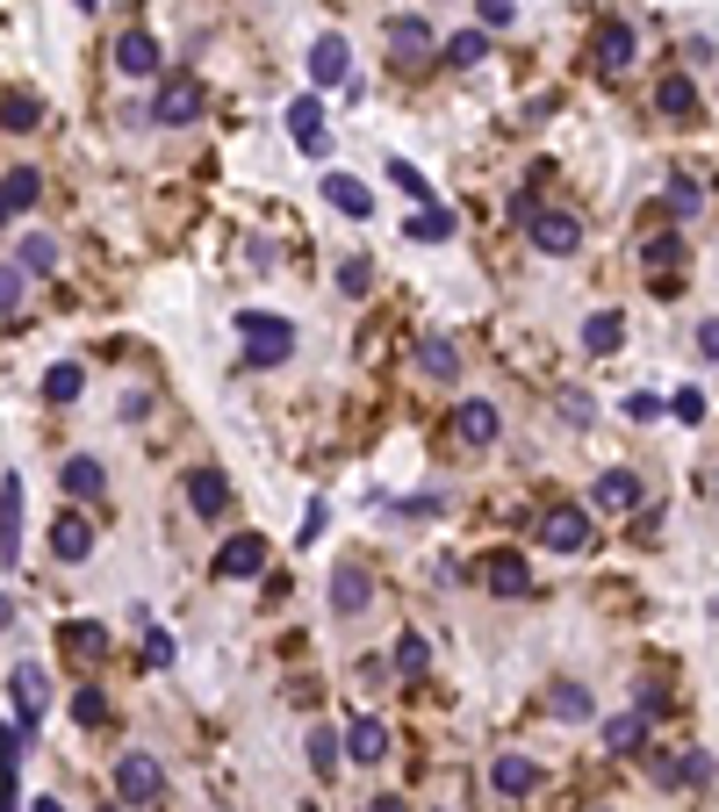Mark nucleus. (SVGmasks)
<instances>
[{"instance_id":"f03ea898","label":"nucleus","mask_w":719,"mask_h":812,"mask_svg":"<svg viewBox=\"0 0 719 812\" xmlns=\"http://www.w3.org/2000/svg\"><path fill=\"white\" fill-rule=\"evenodd\" d=\"M116 799H122V805H159V799H166V770L144 755V748L116 755Z\"/></svg>"},{"instance_id":"a211bd4d","label":"nucleus","mask_w":719,"mask_h":812,"mask_svg":"<svg viewBox=\"0 0 719 812\" xmlns=\"http://www.w3.org/2000/svg\"><path fill=\"white\" fill-rule=\"evenodd\" d=\"M489 784H497V799H526V791L540 784V770H532L526 755H497L489 762Z\"/></svg>"},{"instance_id":"e433bc0d","label":"nucleus","mask_w":719,"mask_h":812,"mask_svg":"<svg viewBox=\"0 0 719 812\" xmlns=\"http://www.w3.org/2000/svg\"><path fill=\"white\" fill-rule=\"evenodd\" d=\"M389 180H396V194H403V202H418V209H432V188H425V173H418V166H403V159H389Z\"/></svg>"},{"instance_id":"2eb2a0df","label":"nucleus","mask_w":719,"mask_h":812,"mask_svg":"<svg viewBox=\"0 0 719 812\" xmlns=\"http://www.w3.org/2000/svg\"><path fill=\"white\" fill-rule=\"evenodd\" d=\"M655 116H669V122H691V116H698V87H691V72H669V80L655 87Z\"/></svg>"},{"instance_id":"6e6d98bb","label":"nucleus","mask_w":719,"mask_h":812,"mask_svg":"<svg viewBox=\"0 0 719 812\" xmlns=\"http://www.w3.org/2000/svg\"><path fill=\"white\" fill-rule=\"evenodd\" d=\"M0 619H8V604H0Z\"/></svg>"},{"instance_id":"c03bdc74","label":"nucleus","mask_w":719,"mask_h":812,"mask_svg":"<svg viewBox=\"0 0 719 812\" xmlns=\"http://www.w3.org/2000/svg\"><path fill=\"white\" fill-rule=\"evenodd\" d=\"M476 14H482V29H511L518 22V0H476Z\"/></svg>"},{"instance_id":"7c9ffc66","label":"nucleus","mask_w":719,"mask_h":812,"mask_svg":"<svg viewBox=\"0 0 719 812\" xmlns=\"http://www.w3.org/2000/svg\"><path fill=\"white\" fill-rule=\"evenodd\" d=\"M439 51H447V66H482V58H489V29H461V37H447V43H439Z\"/></svg>"},{"instance_id":"cd10ccee","label":"nucleus","mask_w":719,"mask_h":812,"mask_svg":"<svg viewBox=\"0 0 719 812\" xmlns=\"http://www.w3.org/2000/svg\"><path fill=\"white\" fill-rule=\"evenodd\" d=\"M80 389H87V367L80 360H58L51 374H43V403H80Z\"/></svg>"},{"instance_id":"49530a36","label":"nucleus","mask_w":719,"mask_h":812,"mask_svg":"<svg viewBox=\"0 0 719 812\" xmlns=\"http://www.w3.org/2000/svg\"><path fill=\"white\" fill-rule=\"evenodd\" d=\"M626 418H640V424H648V418H662V395L633 389V395H626Z\"/></svg>"},{"instance_id":"f257e3e1","label":"nucleus","mask_w":719,"mask_h":812,"mask_svg":"<svg viewBox=\"0 0 719 812\" xmlns=\"http://www.w3.org/2000/svg\"><path fill=\"white\" fill-rule=\"evenodd\" d=\"M238 339H244V360L252 367H281L296 352V324L288 317H267V310H238Z\"/></svg>"},{"instance_id":"1a4fd4ad","label":"nucleus","mask_w":719,"mask_h":812,"mask_svg":"<svg viewBox=\"0 0 719 812\" xmlns=\"http://www.w3.org/2000/svg\"><path fill=\"white\" fill-rule=\"evenodd\" d=\"M14 554H22V474L0 482V569H14Z\"/></svg>"},{"instance_id":"f704fd0d","label":"nucleus","mask_w":719,"mask_h":812,"mask_svg":"<svg viewBox=\"0 0 719 812\" xmlns=\"http://www.w3.org/2000/svg\"><path fill=\"white\" fill-rule=\"evenodd\" d=\"M0 122H8V130H37V122H43V101H37V94H0Z\"/></svg>"},{"instance_id":"f8f14e48","label":"nucleus","mask_w":719,"mask_h":812,"mask_svg":"<svg viewBox=\"0 0 719 812\" xmlns=\"http://www.w3.org/2000/svg\"><path fill=\"white\" fill-rule=\"evenodd\" d=\"M8 698H14V712L37 726L43 719V698H51V683H43V669L37 662H14V676H8Z\"/></svg>"},{"instance_id":"79ce46f5","label":"nucleus","mask_w":719,"mask_h":812,"mask_svg":"<svg viewBox=\"0 0 719 812\" xmlns=\"http://www.w3.org/2000/svg\"><path fill=\"white\" fill-rule=\"evenodd\" d=\"M72 719H80V726H109V698H101V691H80V698H72Z\"/></svg>"},{"instance_id":"864d4df0","label":"nucleus","mask_w":719,"mask_h":812,"mask_svg":"<svg viewBox=\"0 0 719 812\" xmlns=\"http://www.w3.org/2000/svg\"><path fill=\"white\" fill-rule=\"evenodd\" d=\"M0 223H8V202H0Z\"/></svg>"},{"instance_id":"5fc2aeb1","label":"nucleus","mask_w":719,"mask_h":812,"mask_svg":"<svg viewBox=\"0 0 719 812\" xmlns=\"http://www.w3.org/2000/svg\"><path fill=\"white\" fill-rule=\"evenodd\" d=\"M80 8H94V0H80Z\"/></svg>"},{"instance_id":"6ab92c4d","label":"nucleus","mask_w":719,"mask_h":812,"mask_svg":"<svg viewBox=\"0 0 719 812\" xmlns=\"http://www.w3.org/2000/svg\"><path fill=\"white\" fill-rule=\"evenodd\" d=\"M288 130H296L302 151H324V101H317V94L288 101Z\"/></svg>"},{"instance_id":"412c9836","label":"nucleus","mask_w":719,"mask_h":812,"mask_svg":"<svg viewBox=\"0 0 719 812\" xmlns=\"http://www.w3.org/2000/svg\"><path fill=\"white\" fill-rule=\"evenodd\" d=\"M482 582H489V590H497V597H526V554H489L482 561Z\"/></svg>"},{"instance_id":"72a5a7b5","label":"nucleus","mask_w":719,"mask_h":812,"mask_svg":"<svg viewBox=\"0 0 719 812\" xmlns=\"http://www.w3.org/2000/svg\"><path fill=\"white\" fill-rule=\"evenodd\" d=\"M677 259H683V231H655L648 244H640V267H648V273L677 267Z\"/></svg>"},{"instance_id":"b1692460","label":"nucleus","mask_w":719,"mask_h":812,"mask_svg":"<svg viewBox=\"0 0 719 812\" xmlns=\"http://www.w3.org/2000/svg\"><path fill=\"white\" fill-rule=\"evenodd\" d=\"M14 770H22V733L0 726V812H22V799H14Z\"/></svg>"},{"instance_id":"4c0bfd02","label":"nucleus","mask_w":719,"mask_h":812,"mask_svg":"<svg viewBox=\"0 0 719 812\" xmlns=\"http://www.w3.org/2000/svg\"><path fill=\"white\" fill-rule=\"evenodd\" d=\"M662 202H669V217H698V209H706V188H698V180H669Z\"/></svg>"},{"instance_id":"5701e85b","label":"nucleus","mask_w":719,"mask_h":812,"mask_svg":"<svg viewBox=\"0 0 719 812\" xmlns=\"http://www.w3.org/2000/svg\"><path fill=\"white\" fill-rule=\"evenodd\" d=\"M37 194H43V173H37V166H14V173L0 180V202H8V217L37 209Z\"/></svg>"},{"instance_id":"473e14b6","label":"nucleus","mask_w":719,"mask_h":812,"mask_svg":"<svg viewBox=\"0 0 719 812\" xmlns=\"http://www.w3.org/2000/svg\"><path fill=\"white\" fill-rule=\"evenodd\" d=\"M389 662H396V676H425V669H432V648H425V633H403L389 648Z\"/></svg>"},{"instance_id":"ddd939ff","label":"nucleus","mask_w":719,"mask_h":812,"mask_svg":"<svg viewBox=\"0 0 719 812\" xmlns=\"http://www.w3.org/2000/svg\"><path fill=\"white\" fill-rule=\"evenodd\" d=\"M66 654H72L80 669H101V662H109V625L72 619V625H66Z\"/></svg>"},{"instance_id":"de8ad7c7","label":"nucleus","mask_w":719,"mask_h":812,"mask_svg":"<svg viewBox=\"0 0 719 812\" xmlns=\"http://www.w3.org/2000/svg\"><path fill=\"white\" fill-rule=\"evenodd\" d=\"M339 288H346V295H367V259H346V267H339Z\"/></svg>"},{"instance_id":"7ed1b4c3","label":"nucleus","mask_w":719,"mask_h":812,"mask_svg":"<svg viewBox=\"0 0 719 812\" xmlns=\"http://www.w3.org/2000/svg\"><path fill=\"white\" fill-rule=\"evenodd\" d=\"M590 58H598L605 80L633 72V58H640V29H633V22H598V37H590Z\"/></svg>"},{"instance_id":"aec40b11","label":"nucleus","mask_w":719,"mask_h":812,"mask_svg":"<svg viewBox=\"0 0 719 812\" xmlns=\"http://www.w3.org/2000/svg\"><path fill=\"white\" fill-rule=\"evenodd\" d=\"M590 497H598V511H633V503H640V474H626V468H605Z\"/></svg>"},{"instance_id":"3c124183","label":"nucleus","mask_w":719,"mask_h":812,"mask_svg":"<svg viewBox=\"0 0 719 812\" xmlns=\"http://www.w3.org/2000/svg\"><path fill=\"white\" fill-rule=\"evenodd\" d=\"M29 812H66V805H58V799H29Z\"/></svg>"},{"instance_id":"4468645a","label":"nucleus","mask_w":719,"mask_h":812,"mask_svg":"<svg viewBox=\"0 0 719 812\" xmlns=\"http://www.w3.org/2000/svg\"><path fill=\"white\" fill-rule=\"evenodd\" d=\"M310 80H317V87L353 80V51H346V37H317V51H310Z\"/></svg>"},{"instance_id":"a878e982","label":"nucleus","mask_w":719,"mask_h":812,"mask_svg":"<svg viewBox=\"0 0 719 812\" xmlns=\"http://www.w3.org/2000/svg\"><path fill=\"white\" fill-rule=\"evenodd\" d=\"M324 202L346 209V217H367V209H375V194H367L353 173H324Z\"/></svg>"},{"instance_id":"603ef678","label":"nucleus","mask_w":719,"mask_h":812,"mask_svg":"<svg viewBox=\"0 0 719 812\" xmlns=\"http://www.w3.org/2000/svg\"><path fill=\"white\" fill-rule=\"evenodd\" d=\"M375 812H403V799H375Z\"/></svg>"},{"instance_id":"a18cd8bd","label":"nucleus","mask_w":719,"mask_h":812,"mask_svg":"<svg viewBox=\"0 0 719 812\" xmlns=\"http://www.w3.org/2000/svg\"><path fill=\"white\" fill-rule=\"evenodd\" d=\"M22 310V267H0V317Z\"/></svg>"},{"instance_id":"2f4dec72","label":"nucleus","mask_w":719,"mask_h":812,"mask_svg":"<svg viewBox=\"0 0 719 812\" xmlns=\"http://www.w3.org/2000/svg\"><path fill=\"white\" fill-rule=\"evenodd\" d=\"M418 367L432 381H453V374H461V352H453V339H425L418 345Z\"/></svg>"},{"instance_id":"09e8293b","label":"nucleus","mask_w":719,"mask_h":812,"mask_svg":"<svg viewBox=\"0 0 719 812\" xmlns=\"http://www.w3.org/2000/svg\"><path fill=\"white\" fill-rule=\"evenodd\" d=\"M166 662H173V640L151 633V640H144V669H166Z\"/></svg>"},{"instance_id":"9d476101","label":"nucleus","mask_w":719,"mask_h":812,"mask_svg":"<svg viewBox=\"0 0 719 812\" xmlns=\"http://www.w3.org/2000/svg\"><path fill=\"white\" fill-rule=\"evenodd\" d=\"M497 432H503V418H497V403H461L453 410V439H461V447H497Z\"/></svg>"},{"instance_id":"58836bf2","label":"nucleus","mask_w":719,"mask_h":812,"mask_svg":"<svg viewBox=\"0 0 719 812\" xmlns=\"http://www.w3.org/2000/svg\"><path fill=\"white\" fill-rule=\"evenodd\" d=\"M339 748H346L339 733L317 726V733H310V770H317V776H331V770H339Z\"/></svg>"},{"instance_id":"c85d7f7f","label":"nucleus","mask_w":719,"mask_h":812,"mask_svg":"<svg viewBox=\"0 0 719 812\" xmlns=\"http://www.w3.org/2000/svg\"><path fill=\"white\" fill-rule=\"evenodd\" d=\"M640 741H648V719H640V712L605 719V748H611V755H640Z\"/></svg>"},{"instance_id":"8fccbe9b","label":"nucleus","mask_w":719,"mask_h":812,"mask_svg":"<svg viewBox=\"0 0 719 812\" xmlns=\"http://www.w3.org/2000/svg\"><path fill=\"white\" fill-rule=\"evenodd\" d=\"M698 352L719 367V317H706V324H698Z\"/></svg>"},{"instance_id":"9b49d317","label":"nucleus","mask_w":719,"mask_h":812,"mask_svg":"<svg viewBox=\"0 0 719 812\" xmlns=\"http://www.w3.org/2000/svg\"><path fill=\"white\" fill-rule=\"evenodd\" d=\"M116 66L130 72V80H151V72H159V37H151V29H122L116 37Z\"/></svg>"},{"instance_id":"6e6552de","label":"nucleus","mask_w":719,"mask_h":812,"mask_svg":"<svg viewBox=\"0 0 719 812\" xmlns=\"http://www.w3.org/2000/svg\"><path fill=\"white\" fill-rule=\"evenodd\" d=\"M202 116V87L180 72V80H166L159 87V101H151V122H166V130H180V122H194Z\"/></svg>"},{"instance_id":"dca6fc26","label":"nucleus","mask_w":719,"mask_h":812,"mask_svg":"<svg viewBox=\"0 0 719 812\" xmlns=\"http://www.w3.org/2000/svg\"><path fill=\"white\" fill-rule=\"evenodd\" d=\"M51 554H58V561H87V554H94V525H87L80 511H66V518L51 525Z\"/></svg>"},{"instance_id":"ea45409f","label":"nucleus","mask_w":719,"mask_h":812,"mask_svg":"<svg viewBox=\"0 0 719 812\" xmlns=\"http://www.w3.org/2000/svg\"><path fill=\"white\" fill-rule=\"evenodd\" d=\"M547 712H555V719H590V691H576V683H561V691L547 698Z\"/></svg>"},{"instance_id":"4be33fe9","label":"nucleus","mask_w":719,"mask_h":812,"mask_svg":"<svg viewBox=\"0 0 719 812\" xmlns=\"http://www.w3.org/2000/svg\"><path fill=\"white\" fill-rule=\"evenodd\" d=\"M367 604H375V582H367L360 569L331 575V611H346V619H353V611H367Z\"/></svg>"},{"instance_id":"39448f33","label":"nucleus","mask_w":719,"mask_h":812,"mask_svg":"<svg viewBox=\"0 0 719 812\" xmlns=\"http://www.w3.org/2000/svg\"><path fill=\"white\" fill-rule=\"evenodd\" d=\"M188 503H194V518L223 525V518H231V474L223 468H194L188 474Z\"/></svg>"},{"instance_id":"c756f323","label":"nucleus","mask_w":719,"mask_h":812,"mask_svg":"<svg viewBox=\"0 0 719 812\" xmlns=\"http://www.w3.org/2000/svg\"><path fill=\"white\" fill-rule=\"evenodd\" d=\"M619 339H626V317L619 310H598L583 324V352H598V360H605V352H619Z\"/></svg>"},{"instance_id":"0eeeda50","label":"nucleus","mask_w":719,"mask_h":812,"mask_svg":"<svg viewBox=\"0 0 719 812\" xmlns=\"http://www.w3.org/2000/svg\"><path fill=\"white\" fill-rule=\"evenodd\" d=\"M526 231H532V244H540L547 259H569L576 244H583V223H576L569 209H540V217H532Z\"/></svg>"},{"instance_id":"393cba45","label":"nucleus","mask_w":719,"mask_h":812,"mask_svg":"<svg viewBox=\"0 0 719 812\" xmlns=\"http://www.w3.org/2000/svg\"><path fill=\"white\" fill-rule=\"evenodd\" d=\"M389 51L396 58H425V51H439V43H432V29H425L418 14H396L389 22Z\"/></svg>"},{"instance_id":"20e7f679","label":"nucleus","mask_w":719,"mask_h":812,"mask_svg":"<svg viewBox=\"0 0 719 812\" xmlns=\"http://www.w3.org/2000/svg\"><path fill=\"white\" fill-rule=\"evenodd\" d=\"M217 575L223 582L267 575V540H259V532H231V540H223V554H217Z\"/></svg>"},{"instance_id":"37998d69","label":"nucleus","mask_w":719,"mask_h":812,"mask_svg":"<svg viewBox=\"0 0 719 812\" xmlns=\"http://www.w3.org/2000/svg\"><path fill=\"white\" fill-rule=\"evenodd\" d=\"M51 267H58V244L51 238H29L22 244V273H51Z\"/></svg>"},{"instance_id":"bb28decb","label":"nucleus","mask_w":719,"mask_h":812,"mask_svg":"<svg viewBox=\"0 0 719 812\" xmlns=\"http://www.w3.org/2000/svg\"><path fill=\"white\" fill-rule=\"evenodd\" d=\"M346 748H353V762H381L389 755V726H381V719H353V726H346Z\"/></svg>"},{"instance_id":"4d7b16f0","label":"nucleus","mask_w":719,"mask_h":812,"mask_svg":"<svg viewBox=\"0 0 719 812\" xmlns=\"http://www.w3.org/2000/svg\"><path fill=\"white\" fill-rule=\"evenodd\" d=\"M598 812H605V805H598Z\"/></svg>"},{"instance_id":"c9c22d12","label":"nucleus","mask_w":719,"mask_h":812,"mask_svg":"<svg viewBox=\"0 0 719 812\" xmlns=\"http://www.w3.org/2000/svg\"><path fill=\"white\" fill-rule=\"evenodd\" d=\"M403 231H410V238H418V244H439V238H453V217H447V209H439V202H432V209H418V217H410V223H403Z\"/></svg>"},{"instance_id":"423d86ee","label":"nucleus","mask_w":719,"mask_h":812,"mask_svg":"<svg viewBox=\"0 0 719 812\" xmlns=\"http://www.w3.org/2000/svg\"><path fill=\"white\" fill-rule=\"evenodd\" d=\"M540 547H547V554H583V547H590V518L576 511V503L547 511L540 518Z\"/></svg>"},{"instance_id":"a19ab883","label":"nucleus","mask_w":719,"mask_h":812,"mask_svg":"<svg viewBox=\"0 0 719 812\" xmlns=\"http://www.w3.org/2000/svg\"><path fill=\"white\" fill-rule=\"evenodd\" d=\"M669 418H683V424H706V389H677V395H669Z\"/></svg>"},{"instance_id":"f3484780","label":"nucleus","mask_w":719,"mask_h":812,"mask_svg":"<svg viewBox=\"0 0 719 812\" xmlns=\"http://www.w3.org/2000/svg\"><path fill=\"white\" fill-rule=\"evenodd\" d=\"M58 482H66V497L87 503V497H101V489H109V468H101L94 453H72V461L58 468Z\"/></svg>"}]
</instances>
